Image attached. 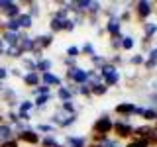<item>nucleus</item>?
<instances>
[{"label": "nucleus", "mask_w": 157, "mask_h": 147, "mask_svg": "<svg viewBox=\"0 0 157 147\" xmlns=\"http://www.w3.org/2000/svg\"><path fill=\"white\" fill-rule=\"evenodd\" d=\"M8 55L18 57V55H22V49H20L18 45H10V47H8Z\"/></svg>", "instance_id": "nucleus-18"}, {"label": "nucleus", "mask_w": 157, "mask_h": 147, "mask_svg": "<svg viewBox=\"0 0 157 147\" xmlns=\"http://www.w3.org/2000/svg\"><path fill=\"white\" fill-rule=\"evenodd\" d=\"M149 145V141L147 139H140V141H134V143H130L128 147H147Z\"/></svg>", "instance_id": "nucleus-22"}, {"label": "nucleus", "mask_w": 157, "mask_h": 147, "mask_svg": "<svg viewBox=\"0 0 157 147\" xmlns=\"http://www.w3.org/2000/svg\"><path fill=\"white\" fill-rule=\"evenodd\" d=\"M0 147H18V143L14 139H10V141H2V143H0Z\"/></svg>", "instance_id": "nucleus-29"}, {"label": "nucleus", "mask_w": 157, "mask_h": 147, "mask_svg": "<svg viewBox=\"0 0 157 147\" xmlns=\"http://www.w3.org/2000/svg\"><path fill=\"white\" fill-rule=\"evenodd\" d=\"M47 98H49L47 94H39V96H37V100H36V104H39V106H41V104H45V102H47Z\"/></svg>", "instance_id": "nucleus-28"}, {"label": "nucleus", "mask_w": 157, "mask_h": 147, "mask_svg": "<svg viewBox=\"0 0 157 147\" xmlns=\"http://www.w3.org/2000/svg\"><path fill=\"white\" fill-rule=\"evenodd\" d=\"M118 81V75L114 73V75H110V77H106V85H114V82Z\"/></svg>", "instance_id": "nucleus-31"}, {"label": "nucleus", "mask_w": 157, "mask_h": 147, "mask_svg": "<svg viewBox=\"0 0 157 147\" xmlns=\"http://www.w3.org/2000/svg\"><path fill=\"white\" fill-rule=\"evenodd\" d=\"M69 145L71 147H85V141L82 139H73L71 137V139H69Z\"/></svg>", "instance_id": "nucleus-23"}, {"label": "nucleus", "mask_w": 157, "mask_h": 147, "mask_svg": "<svg viewBox=\"0 0 157 147\" xmlns=\"http://www.w3.org/2000/svg\"><path fill=\"white\" fill-rule=\"evenodd\" d=\"M112 127H114V124L110 122V118L102 116L100 120H96V124H94V127H92V130H94V134H102V135H106L108 131L112 130Z\"/></svg>", "instance_id": "nucleus-2"}, {"label": "nucleus", "mask_w": 157, "mask_h": 147, "mask_svg": "<svg viewBox=\"0 0 157 147\" xmlns=\"http://www.w3.org/2000/svg\"><path fill=\"white\" fill-rule=\"evenodd\" d=\"M43 82H45V85H59V78L49 75V73H45V75H43Z\"/></svg>", "instance_id": "nucleus-14"}, {"label": "nucleus", "mask_w": 157, "mask_h": 147, "mask_svg": "<svg viewBox=\"0 0 157 147\" xmlns=\"http://www.w3.org/2000/svg\"><path fill=\"white\" fill-rule=\"evenodd\" d=\"M100 73H102V75H106V77H110V75H114V67H112V65H104Z\"/></svg>", "instance_id": "nucleus-21"}, {"label": "nucleus", "mask_w": 157, "mask_h": 147, "mask_svg": "<svg viewBox=\"0 0 157 147\" xmlns=\"http://www.w3.org/2000/svg\"><path fill=\"white\" fill-rule=\"evenodd\" d=\"M114 131H116L118 137H128V135L134 134V127L128 126V124H120V122H118V124L114 126Z\"/></svg>", "instance_id": "nucleus-3"}, {"label": "nucleus", "mask_w": 157, "mask_h": 147, "mask_svg": "<svg viewBox=\"0 0 157 147\" xmlns=\"http://www.w3.org/2000/svg\"><path fill=\"white\" fill-rule=\"evenodd\" d=\"M0 51H2V39H0Z\"/></svg>", "instance_id": "nucleus-40"}, {"label": "nucleus", "mask_w": 157, "mask_h": 147, "mask_svg": "<svg viewBox=\"0 0 157 147\" xmlns=\"http://www.w3.org/2000/svg\"><path fill=\"white\" fill-rule=\"evenodd\" d=\"M82 51H85L86 55H92V53H94V49H92V45H85V49H82Z\"/></svg>", "instance_id": "nucleus-32"}, {"label": "nucleus", "mask_w": 157, "mask_h": 147, "mask_svg": "<svg viewBox=\"0 0 157 147\" xmlns=\"http://www.w3.org/2000/svg\"><path fill=\"white\" fill-rule=\"evenodd\" d=\"M147 141H149V145H157V126L151 127V134L147 137Z\"/></svg>", "instance_id": "nucleus-17"}, {"label": "nucleus", "mask_w": 157, "mask_h": 147, "mask_svg": "<svg viewBox=\"0 0 157 147\" xmlns=\"http://www.w3.org/2000/svg\"><path fill=\"white\" fill-rule=\"evenodd\" d=\"M67 53H69V55H71V57H75L77 53H78V49H77V47H71V49H69Z\"/></svg>", "instance_id": "nucleus-35"}, {"label": "nucleus", "mask_w": 157, "mask_h": 147, "mask_svg": "<svg viewBox=\"0 0 157 147\" xmlns=\"http://www.w3.org/2000/svg\"><path fill=\"white\" fill-rule=\"evenodd\" d=\"M132 63H134V65H140V63H141V57H140V55L132 57Z\"/></svg>", "instance_id": "nucleus-36"}, {"label": "nucleus", "mask_w": 157, "mask_h": 147, "mask_svg": "<svg viewBox=\"0 0 157 147\" xmlns=\"http://www.w3.org/2000/svg\"><path fill=\"white\" fill-rule=\"evenodd\" d=\"M49 67H51V63H49V61H39V65H37L39 71H43V75L49 71Z\"/></svg>", "instance_id": "nucleus-20"}, {"label": "nucleus", "mask_w": 157, "mask_h": 147, "mask_svg": "<svg viewBox=\"0 0 157 147\" xmlns=\"http://www.w3.org/2000/svg\"><path fill=\"white\" fill-rule=\"evenodd\" d=\"M122 47H124V49H132V47H134V39H132V37H122Z\"/></svg>", "instance_id": "nucleus-19"}, {"label": "nucleus", "mask_w": 157, "mask_h": 147, "mask_svg": "<svg viewBox=\"0 0 157 147\" xmlns=\"http://www.w3.org/2000/svg\"><path fill=\"white\" fill-rule=\"evenodd\" d=\"M6 77V71H4V69H0V78H4Z\"/></svg>", "instance_id": "nucleus-39"}, {"label": "nucleus", "mask_w": 157, "mask_h": 147, "mask_svg": "<svg viewBox=\"0 0 157 147\" xmlns=\"http://www.w3.org/2000/svg\"><path fill=\"white\" fill-rule=\"evenodd\" d=\"M155 59H157V49H155V51H151V59H149V61L155 63Z\"/></svg>", "instance_id": "nucleus-38"}, {"label": "nucleus", "mask_w": 157, "mask_h": 147, "mask_svg": "<svg viewBox=\"0 0 157 147\" xmlns=\"http://www.w3.org/2000/svg\"><path fill=\"white\" fill-rule=\"evenodd\" d=\"M153 32H155V26H153V24H147V26H145V36L149 37Z\"/></svg>", "instance_id": "nucleus-30"}, {"label": "nucleus", "mask_w": 157, "mask_h": 147, "mask_svg": "<svg viewBox=\"0 0 157 147\" xmlns=\"http://www.w3.org/2000/svg\"><path fill=\"white\" fill-rule=\"evenodd\" d=\"M81 92H82V94H85V96H86V94H90V88H86V86H82V88H81Z\"/></svg>", "instance_id": "nucleus-37"}, {"label": "nucleus", "mask_w": 157, "mask_h": 147, "mask_svg": "<svg viewBox=\"0 0 157 147\" xmlns=\"http://www.w3.org/2000/svg\"><path fill=\"white\" fill-rule=\"evenodd\" d=\"M94 139H96V141H106V135H102V134H94Z\"/></svg>", "instance_id": "nucleus-34"}, {"label": "nucleus", "mask_w": 157, "mask_h": 147, "mask_svg": "<svg viewBox=\"0 0 157 147\" xmlns=\"http://www.w3.org/2000/svg\"><path fill=\"white\" fill-rule=\"evenodd\" d=\"M18 26L29 28V26H32V18H29V16H20V18H18Z\"/></svg>", "instance_id": "nucleus-15"}, {"label": "nucleus", "mask_w": 157, "mask_h": 147, "mask_svg": "<svg viewBox=\"0 0 157 147\" xmlns=\"http://www.w3.org/2000/svg\"><path fill=\"white\" fill-rule=\"evenodd\" d=\"M20 139L26 141V143H37L39 137H37L36 131H22V134H20Z\"/></svg>", "instance_id": "nucleus-9"}, {"label": "nucleus", "mask_w": 157, "mask_h": 147, "mask_svg": "<svg viewBox=\"0 0 157 147\" xmlns=\"http://www.w3.org/2000/svg\"><path fill=\"white\" fill-rule=\"evenodd\" d=\"M149 134H151V127L144 126V127H136L132 135L136 137V141H140V139H147V137H149Z\"/></svg>", "instance_id": "nucleus-7"}, {"label": "nucleus", "mask_w": 157, "mask_h": 147, "mask_svg": "<svg viewBox=\"0 0 157 147\" xmlns=\"http://www.w3.org/2000/svg\"><path fill=\"white\" fill-rule=\"evenodd\" d=\"M100 147H116V143H114V141H102Z\"/></svg>", "instance_id": "nucleus-33"}, {"label": "nucleus", "mask_w": 157, "mask_h": 147, "mask_svg": "<svg viewBox=\"0 0 157 147\" xmlns=\"http://www.w3.org/2000/svg\"><path fill=\"white\" fill-rule=\"evenodd\" d=\"M0 137L4 141H10V127L8 126H0Z\"/></svg>", "instance_id": "nucleus-16"}, {"label": "nucleus", "mask_w": 157, "mask_h": 147, "mask_svg": "<svg viewBox=\"0 0 157 147\" xmlns=\"http://www.w3.org/2000/svg\"><path fill=\"white\" fill-rule=\"evenodd\" d=\"M69 78H73V81H77V82H85L88 78V75L85 71H81V69H71V71H69Z\"/></svg>", "instance_id": "nucleus-6"}, {"label": "nucleus", "mask_w": 157, "mask_h": 147, "mask_svg": "<svg viewBox=\"0 0 157 147\" xmlns=\"http://www.w3.org/2000/svg\"><path fill=\"white\" fill-rule=\"evenodd\" d=\"M136 10H137V16H140L141 20H145L147 16H149V12H151V6H149V2L141 0V2L136 4Z\"/></svg>", "instance_id": "nucleus-5"}, {"label": "nucleus", "mask_w": 157, "mask_h": 147, "mask_svg": "<svg viewBox=\"0 0 157 147\" xmlns=\"http://www.w3.org/2000/svg\"><path fill=\"white\" fill-rule=\"evenodd\" d=\"M90 92H92V94H96V96H102V94L106 92V86H104V85H92Z\"/></svg>", "instance_id": "nucleus-13"}, {"label": "nucleus", "mask_w": 157, "mask_h": 147, "mask_svg": "<svg viewBox=\"0 0 157 147\" xmlns=\"http://www.w3.org/2000/svg\"><path fill=\"white\" fill-rule=\"evenodd\" d=\"M53 120H55L59 126H69V124H71V122L75 120V110H73V104H71V102H65L63 110H59Z\"/></svg>", "instance_id": "nucleus-1"}, {"label": "nucleus", "mask_w": 157, "mask_h": 147, "mask_svg": "<svg viewBox=\"0 0 157 147\" xmlns=\"http://www.w3.org/2000/svg\"><path fill=\"white\" fill-rule=\"evenodd\" d=\"M59 96H61L63 100H69V96H71V92H69L67 88H61V90H59Z\"/></svg>", "instance_id": "nucleus-25"}, {"label": "nucleus", "mask_w": 157, "mask_h": 147, "mask_svg": "<svg viewBox=\"0 0 157 147\" xmlns=\"http://www.w3.org/2000/svg\"><path fill=\"white\" fill-rule=\"evenodd\" d=\"M116 112L122 116H130V114H136V106L134 104H118Z\"/></svg>", "instance_id": "nucleus-8"}, {"label": "nucleus", "mask_w": 157, "mask_h": 147, "mask_svg": "<svg viewBox=\"0 0 157 147\" xmlns=\"http://www.w3.org/2000/svg\"><path fill=\"white\" fill-rule=\"evenodd\" d=\"M29 108H32V102H24L22 108H20V116H18V118H22V120H28V112H29Z\"/></svg>", "instance_id": "nucleus-11"}, {"label": "nucleus", "mask_w": 157, "mask_h": 147, "mask_svg": "<svg viewBox=\"0 0 157 147\" xmlns=\"http://www.w3.org/2000/svg\"><path fill=\"white\" fill-rule=\"evenodd\" d=\"M20 26H18V20H10L8 22V29H12V32H16Z\"/></svg>", "instance_id": "nucleus-27"}, {"label": "nucleus", "mask_w": 157, "mask_h": 147, "mask_svg": "<svg viewBox=\"0 0 157 147\" xmlns=\"http://www.w3.org/2000/svg\"><path fill=\"white\" fill-rule=\"evenodd\" d=\"M49 43H51V36H43V37H37L36 41H32V49L36 53H39L43 47H47Z\"/></svg>", "instance_id": "nucleus-4"}, {"label": "nucleus", "mask_w": 157, "mask_h": 147, "mask_svg": "<svg viewBox=\"0 0 157 147\" xmlns=\"http://www.w3.org/2000/svg\"><path fill=\"white\" fill-rule=\"evenodd\" d=\"M90 147H100V145H90Z\"/></svg>", "instance_id": "nucleus-41"}, {"label": "nucleus", "mask_w": 157, "mask_h": 147, "mask_svg": "<svg viewBox=\"0 0 157 147\" xmlns=\"http://www.w3.org/2000/svg\"><path fill=\"white\" fill-rule=\"evenodd\" d=\"M144 118H145V120H153V118H157V112H153V110H144Z\"/></svg>", "instance_id": "nucleus-24"}, {"label": "nucleus", "mask_w": 157, "mask_h": 147, "mask_svg": "<svg viewBox=\"0 0 157 147\" xmlns=\"http://www.w3.org/2000/svg\"><path fill=\"white\" fill-rule=\"evenodd\" d=\"M0 6H4V12H6L10 18L18 16V6H16V4H12V2H0Z\"/></svg>", "instance_id": "nucleus-10"}, {"label": "nucleus", "mask_w": 157, "mask_h": 147, "mask_svg": "<svg viewBox=\"0 0 157 147\" xmlns=\"http://www.w3.org/2000/svg\"><path fill=\"white\" fill-rule=\"evenodd\" d=\"M41 147H61V145H57L53 139H45V141L41 143Z\"/></svg>", "instance_id": "nucleus-26"}, {"label": "nucleus", "mask_w": 157, "mask_h": 147, "mask_svg": "<svg viewBox=\"0 0 157 147\" xmlns=\"http://www.w3.org/2000/svg\"><path fill=\"white\" fill-rule=\"evenodd\" d=\"M24 81H26V85H29V86H36L39 78H37L36 73H29V75H26V78H24Z\"/></svg>", "instance_id": "nucleus-12"}]
</instances>
